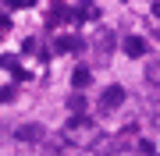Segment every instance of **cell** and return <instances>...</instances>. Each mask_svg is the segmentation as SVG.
Returning <instances> with one entry per match:
<instances>
[{"label":"cell","instance_id":"4","mask_svg":"<svg viewBox=\"0 0 160 156\" xmlns=\"http://www.w3.org/2000/svg\"><path fill=\"white\" fill-rule=\"evenodd\" d=\"M61 21H71V11H68L64 4H57L50 14H46V25H50V29H53V25H61Z\"/></svg>","mask_w":160,"mask_h":156},{"label":"cell","instance_id":"5","mask_svg":"<svg viewBox=\"0 0 160 156\" xmlns=\"http://www.w3.org/2000/svg\"><path fill=\"white\" fill-rule=\"evenodd\" d=\"M89 82H92V71L89 68H75V75H71V85L75 89H86Z\"/></svg>","mask_w":160,"mask_h":156},{"label":"cell","instance_id":"9","mask_svg":"<svg viewBox=\"0 0 160 156\" xmlns=\"http://www.w3.org/2000/svg\"><path fill=\"white\" fill-rule=\"evenodd\" d=\"M139 149H142L146 156H153V142H149V139H142V142H139Z\"/></svg>","mask_w":160,"mask_h":156},{"label":"cell","instance_id":"12","mask_svg":"<svg viewBox=\"0 0 160 156\" xmlns=\"http://www.w3.org/2000/svg\"><path fill=\"white\" fill-rule=\"evenodd\" d=\"M157 39H160V29H157Z\"/></svg>","mask_w":160,"mask_h":156},{"label":"cell","instance_id":"7","mask_svg":"<svg viewBox=\"0 0 160 156\" xmlns=\"http://www.w3.org/2000/svg\"><path fill=\"white\" fill-rule=\"evenodd\" d=\"M0 64H4V68H11V71H22V64H18L14 53H4V57H0Z\"/></svg>","mask_w":160,"mask_h":156},{"label":"cell","instance_id":"2","mask_svg":"<svg viewBox=\"0 0 160 156\" xmlns=\"http://www.w3.org/2000/svg\"><path fill=\"white\" fill-rule=\"evenodd\" d=\"M146 46H149V43L142 39V35H128V39H125V53H128V57H146Z\"/></svg>","mask_w":160,"mask_h":156},{"label":"cell","instance_id":"11","mask_svg":"<svg viewBox=\"0 0 160 156\" xmlns=\"http://www.w3.org/2000/svg\"><path fill=\"white\" fill-rule=\"evenodd\" d=\"M153 14H157V18H160V0H157V4H153Z\"/></svg>","mask_w":160,"mask_h":156},{"label":"cell","instance_id":"3","mask_svg":"<svg viewBox=\"0 0 160 156\" xmlns=\"http://www.w3.org/2000/svg\"><path fill=\"white\" fill-rule=\"evenodd\" d=\"M14 135H18L22 142H39V139H43V128H39V124H22Z\"/></svg>","mask_w":160,"mask_h":156},{"label":"cell","instance_id":"1","mask_svg":"<svg viewBox=\"0 0 160 156\" xmlns=\"http://www.w3.org/2000/svg\"><path fill=\"white\" fill-rule=\"evenodd\" d=\"M125 103V89L121 85H107L103 89V96H100V110L107 114V110H114V106H121Z\"/></svg>","mask_w":160,"mask_h":156},{"label":"cell","instance_id":"10","mask_svg":"<svg viewBox=\"0 0 160 156\" xmlns=\"http://www.w3.org/2000/svg\"><path fill=\"white\" fill-rule=\"evenodd\" d=\"M36 0H14V7H32Z\"/></svg>","mask_w":160,"mask_h":156},{"label":"cell","instance_id":"8","mask_svg":"<svg viewBox=\"0 0 160 156\" xmlns=\"http://www.w3.org/2000/svg\"><path fill=\"white\" fill-rule=\"evenodd\" d=\"M0 103H14V85H0Z\"/></svg>","mask_w":160,"mask_h":156},{"label":"cell","instance_id":"6","mask_svg":"<svg viewBox=\"0 0 160 156\" xmlns=\"http://www.w3.org/2000/svg\"><path fill=\"white\" fill-rule=\"evenodd\" d=\"M68 110H71V114H82V110H86V96H78V92H75V96L68 99Z\"/></svg>","mask_w":160,"mask_h":156}]
</instances>
